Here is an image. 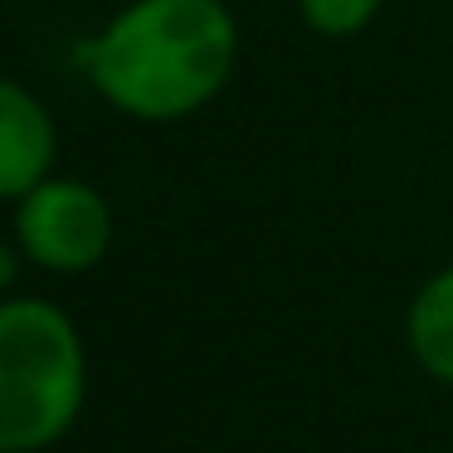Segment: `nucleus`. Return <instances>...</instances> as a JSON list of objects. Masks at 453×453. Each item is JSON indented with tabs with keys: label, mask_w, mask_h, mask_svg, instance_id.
Instances as JSON below:
<instances>
[{
	"label": "nucleus",
	"mask_w": 453,
	"mask_h": 453,
	"mask_svg": "<svg viewBox=\"0 0 453 453\" xmlns=\"http://www.w3.org/2000/svg\"><path fill=\"white\" fill-rule=\"evenodd\" d=\"M234 54L225 0H132L88 44V79L127 118L180 122L229 83Z\"/></svg>",
	"instance_id": "nucleus-1"
},
{
	"label": "nucleus",
	"mask_w": 453,
	"mask_h": 453,
	"mask_svg": "<svg viewBox=\"0 0 453 453\" xmlns=\"http://www.w3.org/2000/svg\"><path fill=\"white\" fill-rule=\"evenodd\" d=\"M88 356L69 312L44 297L0 303V453H44L73 429Z\"/></svg>",
	"instance_id": "nucleus-2"
},
{
	"label": "nucleus",
	"mask_w": 453,
	"mask_h": 453,
	"mask_svg": "<svg viewBox=\"0 0 453 453\" xmlns=\"http://www.w3.org/2000/svg\"><path fill=\"white\" fill-rule=\"evenodd\" d=\"M15 239L20 254L50 273H88L112 244V210L83 180L50 176L20 200Z\"/></svg>",
	"instance_id": "nucleus-3"
},
{
	"label": "nucleus",
	"mask_w": 453,
	"mask_h": 453,
	"mask_svg": "<svg viewBox=\"0 0 453 453\" xmlns=\"http://www.w3.org/2000/svg\"><path fill=\"white\" fill-rule=\"evenodd\" d=\"M54 151V118L30 88L0 79V200H25L40 180H50Z\"/></svg>",
	"instance_id": "nucleus-4"
},
{
	"label": "nucleus",
	"mask_w": 453,
	"mask_h": 453,
	"mask_svg": "<svg viewBox=\"0 0 453 453\" xmlns=\"http://www.w3.org/2000/svg\"><path fill=\"white\" fill-rule=\"evenodd\" d=\"M404 342L424 375L453 385V268L434 273L404 312Z\"/></svg>",
	"instance_id": "nucleus-5"
},
{
	"label": "nucleus",
	"mask_w": 453,
	"mask_h": 453,
	"mask_svg": "<svg viewBox=\"0 0 453 453\" xmlns=\"http://www.w3.org/2000/svg\"><path fill=\"white\" fill-rule=\"evenodd\" d=\"M380 5H385V0H297V11H303L307 30L332 35V40L365 30V25L380 15Z\"/></svg>",
	"instance_id": "nucleus-6"
},
{
	"label": "nucleus",
	"mask_w": 453,
	"mask_h": 453,
	"mask_svg": "<svg viewBox=\"0 0 453 453\" xmlns=\"http://www.w3.org/2000/svg\"><path fill=\"white\" fill-rule=\"evenodd\" d=\"M11 278H15V254L0 244V288H11Z\"/></svg>",
	"instance_id": "nucleus-7"
}]
</instances>
